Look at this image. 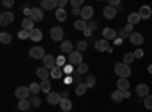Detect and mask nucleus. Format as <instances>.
Here are the masks:
<instances>
[{"label":"nucleus","mask_w":152,"mask_h":112,"mask_svg":"<svg viewBox=\"0 0 152 112\" xmlns=\"http://www.w3.org/2000/svg\"><path fill=\"white\" fill-rule=\"evenodd\" d=\"M114 73L119 76V79H128L131 76V67L123 64V62H117L116 65H114Z\"/></svg>","instance_id":"1"},{"label":"nucleus","mask_w":152,"mask_h":112,"mask_svg":"<svg viewBox=\"0 0 152 112\" xmlns=\"http://www.w3.org/2000/svg\"><path fill=\"white\" fill-rule=\"evenodd\" d=\"M82 61H84V58H82V53L79 50H73L69 55V64L70 65H81Z\"/></svg>","instance_id":"2"},{"label":"nucleus","mask_w":152,"mask_h":112,"mask_svg":"<svg viewBox=\"0 0 152 112\" xmlns=\"http://www.w3.org/2000/svg\"><path fill=\"white\" fill-rule=\"evenodd\" d=\"M50 38L53 41H64V29L59 27V26H55L50 29Z\"/></svg>","instance_id":"3"},{"label":"nucleus","mask_w":152,"mask_h":112,"mask_svg":"<svg viewBox=\"0 0 152 112\" xmlns=\"http://www.w3.org/2000/svg\"><path fill=\"white\" fill-rule=\"evenodd\" d=\"M15 97L18 98V100H28V98L31 97L29 86H18V88L15 90Z\"/></svg>","instance_id":"4"},{"label":"nucleus","mask_w":152,"mask_h":112,"mask_svg":"<svg viewBox=\"0 0 152 112\" xmlns=\"http://www.w3.org/2000/svg\"><path fill=\"white\" fill-rule=\"evenodd\" d=\"M29 56L34 58V59H43V58L46 56V52H44V48H43V47L37 46V47L29 48Z\"/></svg>","instance_id":"5"},{"label":"nucleus","mask_w":152,"mask_h":112,"mask_svg":"<svg viewBox=\"0 0 152 112\" xmlns=\"http://www.w3.org/2000/svg\"><path fill=\"white\" fill-rule=\"evenodd\" d=\"M43 67L47 68V70H53L56 67V58L52 56V55H46L43 58Z\"/></svg>","instance_id":"6"},{"label":"nucleus","mask_w":152,"mask_h":112,"mask_svg":"<svg viewBox=\"0 0 152 112\" xmlns=\"http://www.w3.org/2000/svg\"><path fill=\"white\" fill-rule=\"evenodd\" d=\"M46 100H47V103H49V105H58V103H61L62 97H61V94H59V92L52 91V92H49V94L46 95Z\"/></svg>","instance_id":"7"},{"label":"nucleus","mask_w":152,"mask_h":112,"mask_svg":"<svg viewBox=\"0 0 152 112\" xmlns=\"http://www.w3.org/2000/svg\"><path fill=\"white\" fill-rule=\"evenodd\" d=\"M129 41H131V44H134V46H142V44L145 43V36H143L140 32H132V33L129 35Z\"/></svg>","instance_id":"8"},{"label":"nucleus","mask_w":152,"mask_h":112,"mask_svg":"<svg viewBox=\"0 0 152 112\" xmlns=\"http://www.w3.org/2000/svg\"><path fill=\"white\" fill-rule=\"evenodd\" d=\"M93 14H94V9L91 8V6H82V9H81V17H82V20L84 21H90L91 18H93Z\"/></svg>","instance_id":"9"},{"label":"nucleus","mask_w":152,"mask_h":112,"mask_svg":"<svg viewBox=\"0 0 152 112\" xmlns=\"http://www.w3.org/2000/svg\"><path fill=\"white\" fill-rule=\"evenodd\" d=\"M12 21H14V14L12 12H2V15H0V24L2 26H8V24H11Z\"/></svg>","instance_id":"10"},{"label":"nucleus","mask_w":152,"mask_h":112,"mask_svg":"<svg viewBox=\"0 0 152 112\" xmlns=\"http://www.w3.org/2000/svg\"><path fill=\"white\" fill-rule=\"evenodd\" d=\"M135 92L138 97H148L149 95V86L146 83H138L135 86Z\"/></svg>","instance_id":"11"},{"label":"nucleus","mask_w":152,"mask_h":112,"mask_svg":"<svg viewBox=\"0 0 152 112\" xmlns=\"http://www.w3.org/2000/svg\"><path fill=\"white\" fill-rule=\"evenodd\" d=\"M94 48L97 52H108L110 50V44H108V41L107 40H97L96 43H94Z\"/></svg>","instance_id":"12"},{"label":"nucleus","mask_w":152,"mask_h":112,"mask_svg":"<svg viewBox=\"0 0 152 112\" xmlns=\"http://www.w3.org/2000/svg\"><path fill=\"white\" fill-rule=\"evenodd\" d=\"M31 18L34 21H43L44 18V12L41 8H32V12H31Z\"/></svg>","instance_id":"13"},{"label":"nucleus","mask_w":152,"mask_h":112,"mask_svg":"<svg viewBox=\"0 0 152 112\" xmlns=\"http://www.w3.org/2000/svg\"><path fill=\"white\" fill-rule=\"evenodd\" d=\"M58 0H43L41 2V9L43 11H52L58 6Z\"/></svg>","instance_id":"14"},{"label":"nucleus","mask_w":152,"mask_h":112,"mask_svg":"<svg viewBox=\"0 0 152 112\" xmlns=\"http://www.w3.org/2000/svg\"><path fill=\"white\" fill-rule=\"evenodd\" d=\"M102 36H104V40L107 41H111V40H116V36H117V32L111 29V27H105L104 32H102Z\"/></svg>","instance_id":"15"},{"label":"nucleus","mask_w":152,"mask_h":112,"mask_svg":"<svg viewBox=\"0 0 152 112\" xmlns=\"http://www.w3.org/2000/svg\"><path fill=\"white\" fill-rule=\"evenodd\" d=\"M34 20L31 18V17H26V18H24L23 21H21V29L23 30H28V32H32L35 27H34Z\"/></svg>","instance_id":"16"},{"label":"nucleus","mask_w":152,"mask_h":112,"mask_svg":"<svg viewBox=\"0 0 152 112\" xmlns=\"http://www.w3.org/2000/svg\"><path fill=\"white\" fill-rule=\"evenodd\" d=\"M129 86H131V83H129L128 79H119V80H117V90L122 91V92L129 91Z\"/></svg>","instance_id":"17"},{"label":"nucleus","mask_w":152,"mask_h":112,"mask_svg":"<svg viewBox=\"0 0 152 112\" xmlns=\"http://www.w3.org/2000/svg\"><path fill=\"white\" fill-rule=\"evenodd\" d=\"M138 14H140V17H142L143 20H148V18H151V17H152V9H151V6L145 5V6H142V8H140Z\"/></svg>","instance_id":"18"},{"label":"nucleus","mask_w":152,"mask_h":112,"mask_svg":"<svg viewBox=\"0 0 152 112\" xmlns=\"http://www.w3.org/2000/svg\"><path fill=\"white\" fill-rule=\"evenodd\" d=\"M116 14H117V11H116V8H113V6H105L104 8V17L105 18H108V20H113L114 17H116Z\"/></svg>","instance_id":"19"},{"label":"nucleus","mask_w":152,"mask_h":112,"mask_svg":"<svg viewBox=\"0 0 152 112\" xmlns=\"http://www.w3.org/2000/svg\"><path fill=\"white\" fill-rule=\"evenodd\" d=\"M49 76H50V70H47V68H44V67H40V68L37 70V77H38V79L47 80Z\"/></svg>","instance_id":"20"},{"label":"nucleus","mask_w":152,"mask_h":112,"mask_svg":"<svg viewBox=\"0 0 152 112\" xmlns=\"http://www.w3.org/2000/svg\"><path fill=\"white\" fill-rule=\"evenodd\" d=\"M72 106H73V103L69 100V98H67V97H62V100H61V103H59V108H61V111L69 112V111L72 109Z\"/></svg>","instance_id":"21"},{"label":"nucleus","mask_w":152,"mask_h":112,"mask_svg":"<svg viewBox=\"0 0 152 112\" xmlns=\"http://www.w3.org/2000/svg\"><path fill=\"white\" fill-rule=\"evenodd\" d=\"M61 52L62 53H67V55H70L73 50H72V48H73V44H72V41H62L61 43Z\"/></svg>","instance_id":"22"},{"label":"nucleus","mask_w":152,"mask_h":112,"mask_svg":"<svg viewBox=\"0 0 152 112\" xmlns=\"http://www.w3.org/2000/svg\"><path fill=\"white\" fill-rule=\"evenodd\" d=\"M111 100L114 102V103H122L123 100H125V97H123V92L122 91H119V90H116L113 94H111Z\"/></svg>","instance_id":"23"},{"label":"nucleus","mask_w":152,"mask_h":112,"mask_svg":"<svg viewBox=\"0 0 152 112\" xmlns=\"http://www.w3.org/2000/svg\"><path fill=\"white\" fill-rule=\"evenodd\" d=\"M87 90H88V86L85 85V82L82 83H78V85H76V88H75V92H76V95H79V97H82L85 92H87Z\"/></svg>","instance_id":"24"},{"label":"nucleus","mask_w":152,"mask_h":112,"mask_svg":"<svg viewBox=\"0 0 152 112\" xmlns=\"http://www.w3.org/2000/svg\"><path fill=\"white\" fill-rule=\"evenodd\" d=\"M31 40L35 41V43H40V41L43 40V32H41L40 29H34V30L31 32Z\"/></svg>","instance_id":"25"},{"label":"nucleus","mask_w":152,"mask_h":112,"mask_svg":"<svg viewBox=\"0 0 152 112\" xmlns=\"http://www.w3.org/2000/svg\"><path fill=\"white\" fill-rule=\"evenodd\" d=\"M140 20H142V17H140V14H138V12H131V14L128 15V23L132 24V26H134V24H137Z\"/></svg>","instance_id":"26"},{"label":"nucleus","mask_w":152,"mask_h":112,"mask_svg":"<svg viewBox=\"0 0 152 112\" xmlns=\"http://www.w3.org/2000/svg\"><path fill=\"white\" fill-rule=\"evenodd\" d=\"M40 88H41V92H44V94L47 95L49 92H52V91H50V88H52V83H50L49 80H41Z\"/></svg>","instance_id":"27"},{"label":"nucleus","mask_w":152,"mask_h":112,"mask_svg":"<svg viewBox=\"0 0 152 112\" xmlns=\"http://www.w3.org/2000/svg\"><path fill=\"white\" fill-rule=\"evenodd\" d=\"M62 74H64V70H62L61 67H55L53 70H50V76H52L53 79H61Z\"/></svg>","instance_id":"28"},{"label":"nucleus","mask_w":152,"mask_h":112,"mask_svg":"<svg viewBox=\"0 0 152 112\" xmlns=\"http://www.w3.org/2000/svg\"><path fill=\"white\" fill-rule=\"evenodd\" d=\"M55 17H56L58 21H66V18H67V11H66V9H56Z\"/></svg>","instance_id":"29"},{"label":"nucleus","mask_w":152,"mask_h":112,"mask_svg":"<svg viewBox=\"0 0 152 112\" xmlns=\"http://www.w3.org/2000/svg\"><path fill=\"white\" fill-rule=\"evenodd\" d=\"M135 61V56H134V53H125L123 55V59H122V62L123 64H126V65H129V64H132V62Z\"/></svg>","instance_id":"30"},{"label":"nucleus","mask_w":152,"mask_h":112,"mask_svg":"<svg viewBox=\"0 0 152 112\" xmlns=\"http://www.w3.org/2000/svg\"><path fill=\"white\" fill-rule=\"evenodd\" d=\"M85 85L88 86V88H94V85H96V77L93 76V74H87V76H85Z\"/></svg>","instance_id":"31"},{"label":"nucleus","mask_w":152,"mask_h":112,"mask_svg":"<svg viewBox=\"0 0 152 112\" xmlns=\"http://www.w3.org/2000/svg\"><path fill=\"white\" fill-rule=\"evenodd\" d=\"M87 24H88V23H87V21H84L82 18H81V20H76V21H75V29H76V30H82V32H84V30L87 29Z\"/></svg>","instance_id":"32"},{"label":"nucleus","mask_w":152,"mask_h":112,"mask_svg":"<svg viewBox=\"0 0 152 112\" xmlns=\"http://www.w3.org/2000/svg\"><path fill=\"white\" fill-rule=\"evenodd\" d=\"M11 41H12L11 33H8V32H2V33H0V43H2V44H9Z\"/></svg>","instance_id":"33"},{"label":"nucleus","mask_w":152,"mask_h":112,"mask_svg":"<svg viewBox=\"0 0 152 112\" xmlns=\"http://www.w3.org/2000/svg\"><path fill=\"white\" fill-rule=\"evenodd\" d=\"M29 102H31V106H34V108H40L41 106V100H40V97H37V95H31Z\"/></svg>","instance_id":"34"},{"label":"nucleus","mask_w":152,"mask_h":112,"mask_svg":"<svg viewBox=\"0 0 152 112\" xmlns=\"http://www.w3.org/2000/svg\"><path fill=\"white\" fill-rule=\"evenodd\" d=\"M29 108H31L29 98H28V100H20V102H18V109H20V111H28Z\"/></svg>","instance_id":"35"},{"label":"nucleus","mask_w":152,"mask_h":112,"mask_svg":"<svg viewBox=\"0 0 152 112\" xmlns=\"http://www.w3.org/2000/svg\"><path fill=\"white\" fill-rule=\"evenodd\" d=\"M29 90H31V94H34V95H37V92H40L41 91V88H40V83H31L29 85Z\"/></svg>","instance_id":"36"},{"label":"nucleus","mask_w":152,"mask_h":112,"mask_svg":"<svg viewBox=\"0 0 152 112\" xmlns=\"http://www.w3.org/2000/svg\"><path fill=\"white\" fill-rule=\"evenodd\" d=\"M143 105H145V108H146V109L152 111V94H149L148 97H145V100H143Z\"/></svg>","instance_id":"37"},{"label":"nucleus","mask_w":152,"mask_h":112,"mask_svg":"<svg viewBox=\"0 0 152 112\" xmlns=\"http://www.w3.org/2000/svg\"><path fill=\"white\" fill-rule=\"evenodd\" d=\"M18 38H20L21 41H23V40H28V38L31 40V32H28V30H23V29H21V30L18 32Z\"/></svg>","instance_id":"38"},{"label":"nucleus","mask_w":152,"mask_h":112,"mask_svg":"<svg viewBox=\"0 0 152 112\" xmlns=\"http://www.w3.org/2000/svg\"><path fill=\"white\" fill-rule=\"evenodd\" d=\"M78 73L79 74H85V76H87V74H88V65L82 62L81 65H78Z\"/></svg>","instance_id":"39"},{"label":"nucleus","mask_w":152,"mask_h":112,"mask_svg":"<svg viewBox=\"0 0 152 112\" xmlns=\"http://www.w3.org/2000/svg\"><path fill=\"white\" fill-rule=\"evenodd\" d=\"M132 53H134L135 59H142V58L145 56V52H143V48H135V50H134Z\"/></svg>","instance_id":"40"},{"label":"nucleus","mask_w":152,"mask_h":112,"mask_svg":"<svg viewBox=\"0 0 152 112\" xmlns=\"http://www.w3.org/2000/svg\"><path fill=\"white\" fill-rule=\"evenodd\" d=\"M87 47H88V44H87V41H79V43H78V50H79L81 53L87 50Z\"/></svg>","instance_id":"41"},{"label":"nucleus","mask_w":152,"mask_h":112,"mask_svg":"<svg viewBox=\"0 0 152 112\" xmlns=\"http://www.w3.org/2000/svg\"><path fill=\"white\" fill-rule=\"evenodd\" d=\"M56 67H66V58L64 56L56 58Z\"/></svg>","instance_id":"42"},{"label":"nucleus","mask_w":152,"mask_h":112,"mask_svg":"<svg viewBox=\"0 0 152 112\" xmlns=\"http://www.w3.org/2000/svg\"><path fill=\"white\" fill-rule=\"evenodd\" d=\"M119 36H120V40H125V38L129 40V33L126 32L125 29H120V30H119Z\"/></svg>","instance_id":"43"},{"label":"nucleus","mask_w":152,"mask_h":112,"mask_svg":"<svg viewBox=\"0 0 152 112\" xmlns=\"http://www.w3.org/2000/svg\"><path fill=\"white\" fill-rule=\"evenodd\" d=\"M70 3H72L73 8H78V9H79V8L82 6V0H70Z\"/></svg>","instance_id":"44"},{"label":"nucleus","mask_w":152,"mask_h":112,"mask_svg":"<svg viewBox=\"0 0 152 112\" xmlns=\"http://www.w3.org/2000/svg\"><path fill=\"white\" fill-rule=\"evenodd\" d=\"M62 70H64V74H69V76H70V74L73 73V65H70V64H67L64 68H62Z\"/></svg>","instance_id":"45"},{"label":"nucleus","mask_w":152,"mask_h":112,"mask_svg":"<svg viewBox=\"0 0 152 112\" xmlns=\"http://www.w3.org/2000/svg\"><path fill=\"white\" fill-rule=\"evenodd\" d=\"M87 27H90L91 30H94L97 27V21L96 20H90V21H88V24H87Z\"/></svg>","instance_id":"46"},{"label":"nucleus","mask_w":152,"mask_h":112,"mask_svg":"<svg viewBox=\"0 0 152 112\" xmlns=\"http://www.w3.org/2000/svg\"><path fill=\"white\" fill-rule=\"evenodd\" d=\"M2 5H3L5 8H12V6H14V0H3Z\"/></svg>","instance_id":"47"},{"label":"nucleus","mask_w":152,"mask_h":112,"mask_svg":"<svg viewBox=\"0 0 152 112\" xmlns=\"http://www.w3.org/2000/svg\"><path fill=\"white\" fill-rule=\"evenodd\" d=\"M119 3H120V0H110V2H108V6H113V8H114V6H117Z\"/></svg>","instance_id":"48"},{"label":"nucleus","mask_w":152,"mask_h":112,"mask_svg":"<svg viewBox=\"0 0 152 112\" xmlns=\"http://www.w3.org/2000/svg\"><path fill=\"white\" fill-rule=\"evenodd\" d=\"M67 5V0H59L58 3V9H64V6Z\"/></svg>","instance_id":"49"},{"label":"nucleus","mask_w":152,"mask_h":112,"mask_svg":"<svg viewBox=\"0 0 152 112\" xmlns=\"http://www.w3.org/2000/svg\"><path fill=\"white\" fill-rule=\"evenodd\" d=\"M125 30H126V32H128V33L131 35V33H132V32H131V30H132V24H129V23H128V24L125 26Z\"/></svg>","instance_id":"50"},{"label":"nucleus","mask_w":152,"mask_h":112,"mask_svg":"<svg viewBox=\"0 0 152 112\" xmlns=\"http://www.w3.org/2000/svg\"><path fill=\"white\" fill-rule=\"evenodd\" d=\"M72 14H73V15H81V9L73 8V9H72Z\"/></svg>","instance_id":"51"},{"label":"nucleus","mask_w":152,"mask_h":112,"mask_svg":"<svg viewBox=\"0 0 152 112\" xmlns=\"http://www.w3.org/2000/svg\"><path fill=\"white\" fill-rule=\"evenodd\" d=\"M91 33H93V30H91L90 27H87V29L84 30V35H85V36H91Z\"/></svg>","instance_id":"52"},{"label":"nucleus","mask_w":152,"mask_h":112,"mask_svg":"<svg viewBox=\"0 0 152 112\" xmlns=\"http://www.w3.org/2000/svg\"><path fill=\"white\" fill-rule=\"evenodd\" d=\"M123 97H125V98H131V92H129V91H125V92H123Z\"/></svg>","instance_id":"53"},{"label":"nucleus","mask_w":152,"mask_h":112,"mask_svg":"<svg viewBox=\"0 0 152 112\" xmlns=\"http://www.w3.org/2000/svg\"><path fill=\"white\" fill-rule=\"evenodd\" d=\"M148 71H149V73H151V74H152V64H151V65H149V67H148Z\"/></svg>","instance_id":"54"}]
</instances>
